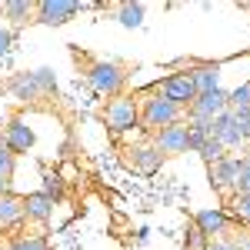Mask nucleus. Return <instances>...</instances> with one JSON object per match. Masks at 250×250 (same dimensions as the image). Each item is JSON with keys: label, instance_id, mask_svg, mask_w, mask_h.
Instances as JSON below:
<instances>
[{"label": "nucleus", "instance_id": "f257e3e1", "mask_svg": "<svg viewBox=\"0 0 250 250\" xmlns=\"http://www.w3.org/2000/svg\"><path fill=\"white\" fill-rule=\"evenodd\" d=\"M184 114L187 110H180L177 104H170L164 94H147L140 100V124H144V130H164V127H173V124H184Z\"/></svg>", "mask_w": 250, "mask_h": 250}, {"label": "nucleus", "instance_id": "f03ea898", "mask_svg": "<svg viewBox=\"0 0 250 250\" xmlns=\"http://www.w3.org/2000/svg\"><path fill=\"white\" fill-rule=\"evenodd\" d=\"M7 90L17 97V100L30 104V100H40V97L54 94V90H57V77H54L50 67H37V70H30V74H17V77H10Z\"/></svg>", "mask_w": 250, "mask_h": 250}, {"label": "nucleus", "instance_id": "7ed1b4c3", "mask_svg": "<svg viewBox=\"0 0 250 250\" xmlns=\"http://www.w3.org/2000/svg\"><path fill=\"white\" fill-rule=\"evenodd\" d=\"M124 80H127V74H124V67L114 63V60H94V63L87 67V83H90V90L100 94V97H107V100L120 97Z\"/></svg>", "mask_w": 250, "mask_h": 250}, {"label": "nucleus", "instance_id": "20e7f679", "mask_svg": "<svg viewBox=\"0 0 250 250\" xmlns=\"http://www.w3.org/2000/svg\"><path fill=\"white\" fill-rule=\"evenodd\" d=\"M104 120H107V127L114 134H127V130L140 127V100H134L130 94H120L114 100H107Z\"/></svg>", "mask_w": 250, "mask_h": 250}, {"label": "nucleus", "instance_id": "39448f33", "mask_svg": "<svg viewBox=\"0 0 250 250\" xmlns=\"http://www.w3.org/2000/svg\"><path fill=\"white\" fill-rule=\"evenodd\" d=\"M80 10H83V3H77V0H37L34 20L43 27H60L67 20H74Z\"/></svg>", "mask_w": 250, "mask_h": 250}, {"label": "nucleus", "instance_id": "423d86ee", "mask_svg": "<svg viewBox=\"0 0 250 250\" xmlns=\"http://www.w3.org/2000/svg\"><path fill=\"white\" fill-rule=\"evenodd\" d=\"M157 94H164L170 104H177L180 110H187L193 100H197V87H193V77L190 70H184V74H173V77L160 80V87H157Z\"/></svg>", "mask_w": 250, "mask_h": 250}, {"label": "nucleus", "instance_id": "0eeeda50", "mask_svg": "<svg viewBox=\"0 0 250 250\" xmlns=\"http://www.w3.org/2000/svg\"><path fill=\"white\" fill-rule=\"evenodd\" d=\"M224 110H230V104H227V90L220 87L210 94H197V100L187 107V120H217Z\"/></svg>", "mask_w": 250, "mask_h": 250}, {"label": "nucleus", "instance_id": "6e6552de", "mask_svg": "<svg viewBox=\"0 0 250 250\" xmlns=\"http://www.w3.org/2000/svg\"><path fill=\"white\" fill-rule=\"evenodd\" d=\"M210 137L224 147V150H237V147H247V137L240 130V124L233 120V110H224V114L213 120V130Z\"/></svg>", "mask_w": 250, "mask_h": 250}, {"label": "nucleus", "instance_id": "1a4fd4ad", "mask_svg": "<svg viewBox=\"0 0 250 250\" xmlns=\"http://www.w3.org/2000/svg\"><path fill=\"white\" fill-rule=\"evenodd\" d=\"M3 144H7V150L17 157V154H30L34 150V144H37V137H34V127L27 124V117H14L10 124H7V130H3Z\"/></svg>", "mask_w": 250, "mask_h": 250}, {"label": "nucleus", "instance_id": "9d476101", "mask_svg": "<svg viewBox=\"0 0 250 250\" xmlns=\"http://www.w3.org/2000/svg\"><path fill=\"white\" fill-rule=\"evenodd\" d=\"M154 144L164 157H177V154H187V124H173V127H164L154 134Z\"/></svg>", "mask_w": 250, "mask_h": 250}, {"label": "nucleus", "instance_id": "9b49d317", "mask_svg": "<svg viewBox=\"0 0 250 250\" xmlns=\"http://www.w3.org/2000/svg\"><path fill=\"white\" fill-rule=\"evenodd\" d=\"M193 227L204 233L207 240H217L220 233H227L230 217H227L224 207H207V210H197V213H193Z\"/></svg>", "mask_w": 250, "mask_h": 250}, {"label": "nucleus", "instance_id": "f8f14e48", "mask_svg": "<svg viewBox=\"0 0 250 250\" xmlns=\"http://www.w3.org/2000/svg\"><path fill=\"white\" fill-rule=\"evenodd\" d=\"M23 217L27 220H37V224H47L50 217H54V200L47 197V193H27L23 197Z\"/></svg>", "mask_w": 250, "mask_h": 250}, {"label": "nucleus", "instance_id": "ddd939ff", "mask_svg": "<svg viewBox=\"0 0 250 250\" xmlns=\"http://www.w3.org/2000/svg\"><path fill=\"white\" fill-rule=\"evenodd\" d=\"M130 164H134V170H140V173H154V170H160L164 154L157 150L154 144H140V147H130Z\"/></svg>", "mask_w": 250, "mask_h": 250}, {"label": "nucleus", "instance_id": "4468645a", "mask_svg": "<svg viewBox=\"0 0 250 250\" xmlns=\"http://www.w3.org/2000/svg\"><path fill=\"white\" fill-rule=\"evenodd\" d=\"M210 184L217 190H233V184H237V157H224V160L210 164Z\"/></svg>", "mask_w": 250, "mask_h": 250}, {"label": "nucleus", "instance_id": "2eb2a0df", "mask_svg": "<svg viewBox=\"0 0 250 250\" xmlns=\"http://www.w3.org/2000/svg\"><path fill=\"white\" fill-rule=\"evenodd\" d=\"M23 220V197L17 193H3L0 197V230H10Z\"/></svg>", "mask_w": 250, "mask_h": 250}, {"label": "nucleus", "instance_id": "dca6fc26", "mask_svg": "<svg viewBox=\"0 0 250 250\" xmlns=\"http://www.w3.org/2000/svg\"><path fill=\"white\" fill-rule=\"evenodd\" d=\"M193 87L197 94H210V90H220V63H200L190 70Z\"/></svg>", "mask_w": 250, "mask_h": 250}, {"label": "nucleus", "instance_id": "f3484780", "mask_svg": "<svg viewBox=\"0 0 250 250\" xmlns=\"http://www.w3.org/2000/svg\"><path fill=\"white\" fill-rule=\"evenodd\" d=\"M0 10H3V17L10 20V23H27V20H34V14H37V3L34 0H7Z\"/></svg>", "mask_w": 250, "mask_h": 250}, {"label": "nucleus", "instance_id": "a211bd4d", "mask_svg": "<svg viewBox=\"0 0 250 250\" xmlns=\"http://www.w3.org/2000/svg\"><path fill=\"white\" fill-rule=\"evenodd\" d=\"M0 250H50V244L37 233H20V237H10Z\"/></svg>", "mask_w": 250, "mask_h": 250}, {"label": "nucleus", "instance_id": "6ab92c4d", "mask_svg": "<svg viewBox=\"0 0 250 250\" xmlns=\"http://www.w3.org/2000/svg\"><path fill=\"white\" fill-rule=\"evenodd\" d=\"M144 14H147L144 3H120V7H117V20H120L124 27H130V30L144 23Z\"/></svg>", "mask_w": 250, "mask_h": 250}, {"label": "nucleus", "instance_id": "aec40b11", "mask_svg": "<svg viewBox=\"0 0 250 250\" xmlns=\"http://www.w3.org/2000/svg\"><path fill=\"white\" fill-rule=\"evenodd\" d=\"M233 193H250V157H237V184Z\"/></svg>", "mask_w": 250, "mask_h": 250}, {"label": "nucleus", "instance_id": "412c9836", "mask_svg": "<svg viewBox=\"0 0 250 250\" xmlns=\"http://www.w3.org/2000/svg\"><path fill=\"white\" fill-rule=\"evenodd\" d=\"M227 104H230V110H247L250 107V80L240 83L237 90H227Z\"/></svg>", "mask_w": 250, "mask_h": 250}, {"label": "nucleus", "instance_id": "4be33fe9", "mask_svg": "<svg viewBox=\"0 0 250 250\" xmlns=\"http://www.w3.org/2000/svg\"><path fill=\"white\" fill-rule=\"evenodd\" d=\"M230 213L240 220V224H250V193H233Z\"/></svg>", "mask_w": 250, "mask_h": 250}, {"label": "nucleus", "instance_id": "5701e85b", "mask_svg": "<svg viewBox=\"0 0 250 250\" xmlns=\"http://www.w3.org/2000/svg\"><path fill=\"white\" fill-rule=\"evenodd\" d=\"M200 157H204V160H207V167H210V164H217V160H224V157H227V150H224V147H220V144L210 137V140L200 147Z\"/></svg>", "mask_w": 250, "mask_h": 250}, {"label": "nucleus", "instance_id": "b1692460", "mask_svg": "<svg viewBox=\"0 0 250 250\" xmlns=\"http://www.w3.org/2000/svg\"><path fill=\"white\" fill-rule=\"evenodd\" d=\"M14 160H17V157L7 150L3 134H0V180H10V173H14Z\"/></svg>", "mask_w": 250, "mask_h": 250}, {"label": "nucleus", "instance_id": "393cba45", "mask_svg": "<svg viewBox=\"0 0 250 250\" xmlns=\"http://www.w3.org/2000/svg\"><path fill=\"white\" fill-rule=\"evenodd\" d=\"M40 193H47L50 200L63 197V180H60L57 173H47V177H43V190H40Z\"/></svg>", "mask_w": 250, "mask_h": 250}, {"label": "nucleus", "instance_id": "a878e982", "mask_svg": "<svg viewBox=\"0 0 250 250\" xmlns=\"http://www.w3.org/2000/svg\"><path fill=\"white\" fill-rule=\"evenodd\" d=\"M207 244H210V240L197 230V227H190V230H187V240H184V250H207Z\"/></svg>", "mask_w": 250, "mask_h": 250}, {"label": "nucleus", "instance_id": "bb28decb", "mask_svg": "<svg viewBox=\"0 0 250 250\" xmlns=\"http://www.w3.org/2000/svg\"><path fill=\"white\" fill-rule=\"evenodd\" d=\"M10 43H14V30H10L7 23H0V57L10 50Z\"/></svg>", "mask_w": 250, "mask_h": 250}, {"label": "nucleus", "instance_id": "cd10ccee", "mask_svg": "<svg viewBox=\"0 0 250 250\" xmlns=\"http://www.w3.org/2000/svg\"><path fill=\"white\" fill-rule=\"evenodd\" d=\"M207 250H233V240H220V237H217V240L207 244Z\"/></svg>", "mask_w": 250, "mask_h": 250}, {"label": "nucleus", "instance_id": "c85d7f7f", "mask_svg": "<svg viewBox=\"0 0 250 250\" xmlns=\"http://www.w3.org/2000/svg\"><path fill=\"white\" fill-rule=\"evenodd\" d=\"M233 250H250V233H240V237L233 240Z\"/></svg>", "mask_w": 250, "mask_h": 250}, {"label": "nucleus", "instance_id": "c756f323", "mask_svg": "<svg viewBox=\"0 0 250 250\" xmlns=\"http://www.w3.org/2000/svg\"><path fill=\"white\" fill-rule=\"evenodd\" d=\"M3 193H10V180H0V197Z\"/></svg>", "mask_w": 250, "mask_h": 250}]
</instances>
